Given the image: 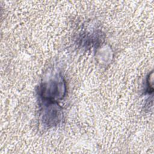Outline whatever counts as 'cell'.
Masks as SVG:
<instances>
[{
	"instance_id": "obj_1",
	"label": "cell",
	"mask_w": 154,
	"mask_h": 154,
	"mask_svg": "<svg viewBox=\"0 0 154 154\" xmlns=\"http://www.w3.org/2000/svg\"><path fill=\"white\" fill-rule=\"evenodd\" d=\"M66 91L65 85L62 79L44 84L41 87V97L46 100L54 102L55 99L62 98Z\"/></svg>"
}]
</instances>
